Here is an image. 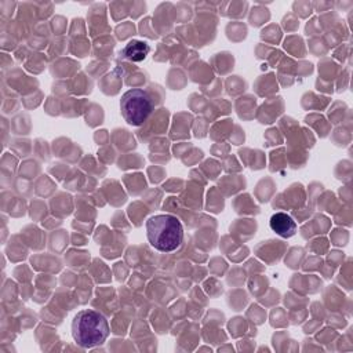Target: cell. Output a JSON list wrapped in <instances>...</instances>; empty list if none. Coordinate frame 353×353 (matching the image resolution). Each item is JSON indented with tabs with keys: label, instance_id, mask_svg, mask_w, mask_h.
<instances>
[{
	"label": "cell",
	"instance_id": "cell-1",
	"mask_svg": "<svg viewBox=\"0 0 353 353\" xmlns=\"http://www.w3.org/2000/svg\"><path fill=\"white\" fill-rule=\"evenodd\" d=\"M109 336L106 317L94 309H83L72 320V338L84 349L98 346Z\"/></svg>",
	"mask_w": 353,
	"mask_h": 353
},
{
	"label": "cell",
	"instance_id": "cell-2",
	"mask_svg": "<svg viewBox=\"0 0 353 353\" xmlns=\"http://www.w3.org/2000/svg\"><path fill=\"white\" fill-rule=\"evenodd\" d=\"M146 236L154 250L160 252H171L181 245L183 240V228L176 216L159 214L146 221Z\"/></svg>",
	"mask_w": 353,
	"mask_h": 353
},
{
	"label": "cell",
	"instance_id": "cell-3",
	"mask_svg": "<svg viewBox=\"0 0 353 353\" xmlns=\"http://www.w3.org/2000/svg\"><path fill=\"white\" fill-rule=\"evenodd\" d=\"M120 110L124 120L131 125H142L153 110V102L148 91L131 88L121 95Z\"/></svg>",
	"mask_w": 353,
	"mask_h": 353
},
{
	"label": "cell",
	"instance_id": "cell-4",
	"mask_svg": "<svg viewBox=\"0 0 353 353\" xmlns=\"http://www.w3.org/2000/svg\"><path fill=\"white\" fill-rule=\"evenodd\" d=\"M269 225H270V229L284 237V239H288V237H292L296 232V223L295 221L292 219L291 215H288L287 212H276L270 216V221H269Z\"/></svg>",
	"mask_w": 353,
	"mask_h": 353
},
{
	"label": "cell",
	"instance_id": "cell-5",
	"mask_svg": "<svg viewBox=\"0 0 353 353\" xmlns=\"http://www.w3.org/2000/svg\"><path fill=\"white\" fill-rule=\"evenodd\" d=\"M149 52H150V47L146 41L131 40L123 47V50L120 51V55L123 58H127L128 61L141 62L148 57Z\"/></svg>",
	"mask_w": 353,
	"mask_h": 353
}]
</instances>
